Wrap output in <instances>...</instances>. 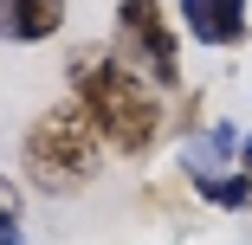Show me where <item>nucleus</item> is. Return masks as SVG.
<instances>
[{"label": "nucleus", "mask_w": 252, "mask_h": 245, "mask_svg": "<svg viewBox=\"0 0 252 245\" xmlns=\"http://www.w3.org/2000/svg\"><path fill=\"white\" fill-rule=\"evenodd\" d=\"M65 97H78V104L91 110L104 149H117L129 162H142L162 142V129H168L162 90L142 71H129L110 45H71L65 52Z\"/></svg>", "instance_id": "obj_1"}, {"label": "nucleus", "mask_w": 252, "mask_h": 245, "mask_svg": "<svg viewBox=\"0 0 252 245\" xmlns=\"http://www.w3.org/2000/svg\"><path fill=\"white\" fill-rule=\"evenodd\" d=\"M104 136H97L91 110L78 97H59V104H45L26 136H20V181L45 200H65V193H84L97 174H104Z\"/></svg>", "instance_id": "obj_2"}, {"label": "nucleus", "mask_w": 252, "mask_h": 245, "mask_svg": "<svg viewBox=\"0 0 252 245\" xmlns=\"http://www.w3.org/2000/svg\"><path fill=\"white\" fill-rule=\"evenodd\" d=\"M110 52L142 71L156 90H175L181 84V32L168 20L162 0H117V39H110Z\"/></svg>", "instance_id": "obj_3"}, {"label": "nucleus", "mask_w": 252, "mask_h": 245, "mask_svg": "<svg viewBox=\"0 0 252 245\" xmlns=\"http://www.w3.org/2000/svg\"><path fill=\"white\" fill-rule=\"evenodd\" d=\"M239 129L233 123H200L181 142V174L207 207L220 213H246V174H239Z\"/></svg>", "instance_id": "obj_4"}, {"label": "nucleus", "mask_w": 252, "mask_h": 245, "mask_svg": "<svg viewBox=\"0 0 252 245\" xmlns=\"http://www.w3.org/2000/svg\"><path fill=\"white\" fill-rule=\"evenodd\" d=\"M175 7L194 45H214V52L246 45V0H175Z\"/></svg>", "instance_id": "obj_5"}, {"label": "nucleus", "mask_w": 252, "mask_h": 245, "mask_svg": "<svg viewBox=\"0 0 252 245\" xmlns=\"http://www.w3.org/2000/svg\"><path fill=\"white\" fill-rule=\"evenodd\" d=\"M65 32V0H0V39L7 45H45Z\"/></svg>", "instance_id": "obj_6"}, {"label": "nucleus", "mask_w": 252, "mask_h": 245, "mask_svg": "<svg viewBox=\"0 0 252 245\" xmlns=\"http://www.w3.org/2000/svg\"><path fill=\"white\" fill-rule=\"evenodd\" d=\"M0 245H26V232H20V181H7V174H0Z\"/></svg>", "instance_id": "obj_7"}, {"label": "nucleus", "mask_w": 252, "mask_h": 245, "mask_svg": "<svg viewBox=\"0 0 252 245\" xmlns=\"http://www.w3.org/2000/svg\"><path fill=\"white\" fill-rule=\"evenodd\" d=\"M239 174H246V213H252V136L239 142Z\"/></svg>", "instance_id": "obj_8"}]
</instances>
